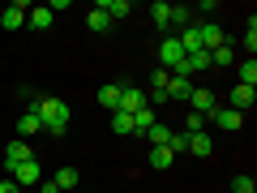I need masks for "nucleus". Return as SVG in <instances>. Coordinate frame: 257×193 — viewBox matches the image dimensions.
I'll use <instances>...</instances> for the list:
<instances>
[{"mask_svg": "<svg viewBox=\"0 0 257 193\" xmlns=\"http://www.w3.org/2000/svg\"><path fill=\"white\" fill-rule=\"evenodd\" d=\"M111 133H116V138H128V133H133V116H128V112H111Z\"/></svg>", "mask_w": 257, "mask_h": 193, "instance_id": "412c9836", "label": "nucleus"}, {"mask_svg": "<svg viewBox=\"0 0 257 193\" xmlns=\"http://www.w3.org/2000/svg\"><path fill=\"white\" fill-rule=\"evenodd\" d=\"M39 193H60V189H56L52 180H43V184H39Z\"/></svg>", "mask_w": 257, "mask_h": 193, "instance_id": "473e14b6", "label": "nucleus"}, {"mask_svg": "<svg viewBox=\"0 0 257 193\" xmlns=\"http://www.w3.org/2000/svg\"><path fill=\"white\" fill-rule=\"evenodd\" d=\"M231 193H257V180L253 176H236L231 180Z\"/></svg>", "mask_w": 257, "mask_h": 193, "instance_id": "c756f323", "label": "nucleus"}, {"mask_svg": "<svg viewBox=\"0 0 257 193\" xmlns=\"http://www.w3.org/2000/svg\"><path fill=\"white\" fill-rule=\"evenodd\" d=\"M231 60H236V52H231L227 43H219V47H214V52H210V64H219V69H227Z\"/></svg>", "mask_w": 257, "mask_h": 193, "instance_id": "393cba45", "label": "nucleus"}, {"mask_svg": "<svg viewBox=\"0 0 257 193\" xmlns=\"http://www.w3.org/2000/svg\"><path fill=\"white\" fill-rule=\"evenodd\" d=\"M210 120H214V129H223V133H236V129L244 125V116H240L236 108H214Z\"/></svg>", "mask_w": 257, "mask_h": 193, "instance_id": "0eeeda50", "label": "nucleus"}, {"mask_svg": "<svg viewBox=\"0 0 257 193\" xmlns=\"http://www.w3.org/2000/svg\"><path fill=\"white\" fill-rule=\"evenodd\" d=\"M253 82H257V64H253V56H248V60L240 64V82L236 86H253Z\"/></svg>", "mask_w": 257, "mask_h": 193, "instance_id": "cd10ccee", "label": "nucleus"}, {"mask_svg": "<svg viewBox=\"0 0 257 193\" xmlns=\"http://www.w3.org/2000/svg\"><path fill=\"white\" fill-rule=\"evenodd\" d=\"M35 133H43V120H39V112L30 108L26 116H18V138L26 142V138H35Z\"/></svg>", "mask_w": 257, "mask_h": 193, "instance_id": "ddd939ff", "label": "nucleus"}, {"mask_svg": "<svg viewBox=\"0 0 257 193\" xmlns=\"http://www.w3.org/2000/svg\"><path fill=\"white\" fill-rule=\"evenodd\" d=\"M172 150H167V146H150L146 150V167H150V172H167V167H172Z\"/></svg>", "mask_w": 257, "mask_h": 193, "instance_id": "f8f14e48", "label": "nucleus"}, {"mask_svg": "<svg viewBox=\"0 0 257 193\" xmlns=\"http://www.w3.org/2000/svg\"><path fill=\"white\" fill-rule=\"evenodd\" d=\"M214 108H219V103H214V90H206V86H193V94H189V112H202V116H210Z\"/></svg>", "mask_w": 257, "mask_h": 193, "instance_id": "9d476101", "label": "nucleus"}, {"mask_svg": "<svg viewBox=\"0 0 257 193\" xmlns=\"http://www.w3.org/2000/svg\"><path fill=\"white\" fill-rule=\"evenodd\" d=\"M172 26H176V30H189V26H193V9H184V5H172Z\"/></svg>", "mask_w": 257, "mask_h": 193, "instance_id": "b1692460", "label": "nucleus"}, {"mask_svg": "<svg viewBox=\"0 0 257 193\" xmlns=\"http://www.w3.org/2000/svg\"><path fill=\"white\" fill-rule=\"evenodd\" d=\"M163 90H167V103H172V99H176V103H189V94H193V77H184V73H172Z\"/></svg>", "mask_w": 257, "mask_h": 193, "instance_id": "7ed1b4c3", "label": "nucleus"}, {"mask_svg": "<svg viewBox=\"0 0 257 193\" xmlns=\"http://www.w3.org/2000/svg\"><path fill=\"white\" fill-rule=\"evenodd\" d=\"M206 125H210V116H202V112H189L180 125V133H206Z\"/></svg>", "mask_w": 257, "mask_h": 193, "instance_id": "4be33fe9", "label": "nucleus"}, {"mask_svg": "<svg viewBox=\"0 0 257 193\" xmlns=\"http://www.w3.org/2000/svg\"><path fill=\"white\" fill-rule=\"evenodd\" d=\"M142 108H146V90H142V86H120V112L133 116V112H142Z\"/></svg>", "mask_w": 257, "mask_h": 193, "instance_id": "6e6552de", "label": "nucleus"}, {"mask_svg": "<svg viewBox=\"0 0 257 193\" xmlns=\"http://www.w3.org/2000/svg\"><path fill=\"white\" fill-rule=\"evenodd\" d=\"M167 77H172V73H163V69H155V73H150V90H163V86H167Z\"/></svg>", "mask_w": 257, "mask_h": 193, "instance_id": "7c9ffc66", "label": "nucleus"}, {"mask_svg": "<svg viewBox=\"0 0 257 193\" xmlns=\"http://www.w3.org/2000/svg\"><path fill=\"white\" fill-rule=\"evenodd\" d=\"M155 120H159V116H155V108H142V112H133V133H142V138H146Z\"/></svg>", "mask_w": 257, "mask_h": 193, "instance_id": "6ab92c4d", "label": "nucleus"}, {"mask_svg": "<svg viewBox=\"0 0 257 193\" xmlns=\"http://www.w3.org/2000/svg\"><path fill=\"white\" fill-rule=\"evenodd\" d=\"M99 103L107 112H120V82H107V86H99Z\"/></svg>", "mask_w": 257, "mask_h": 193, "instance_id": "f3484780", "label": "nucleus"}, {"mask_svg": "<svg viewBox=\"0 0 257 193\" xmlns=\"http://www.w3.org/2000/svg\"><path fill=\"white\" fill-rule=\"evenodd\" d=\"M193 26H197V39H202V52H214L219 43H227V39H223V30L214 26V22H193Z\"/></svg>", "mask_w": 257, "mask_h": 193, "instance_id": "1a4fd4ad", "label": "nucleus"}, {"mask_svg": "<svg viewBox=\"0 0 257 193\" xmlns=\"http://www.w3.org/2000/svg\"><path fill=\"white\" fill-rule=\"evenodd\" d=\"M30 108L39 112V120H43V129L52 133V138H64V129H69V116H73L64 99H52V94H43V99H35Z\"/></svg>", "mask_w": 257, "mask_h": 193, "instance_id": "f257e3e1", "label": "nucleus"}, {"mask_svg": "<svg viewBox=\"0 0 257 193\" xmlns=\"http://www.w3.org/2000/svg\"><path fill=\"white\" fill-rule=\"evenodd\" d=\"M244 47H248V56L257 52V18L248 13V30H244Z\"/></svg>", "mask_w": 257, "mask_h": 193, "instance_id": "c85d7f7f", "label": "nucleus"}, {"mask_svg": "<svg viewBox=\"0 0 257 193\" xmlns=\"http://www.w3.org/2000/svg\"><path fill=\"white\" fill-rule=\"evenodd\" d=\"M26 13H30L26 0H13L9 9L0 13V26H5V30H22V26H26Z\"/></svg>", "mask_w": 257, "mask_h": 193, "instance_id": "39448f33", "label": "nucleus"}, {"mask_svg": "<svg viewBox=\"0 0 257 193\" xmlns=\"http://www.w3.org/2000/svg\"><path fill=\"white\" fill-rule=\"evenodd\" d=\"M26 159H35V150H30L22 138H18V142H9V150H5V176H9L18 163H26Z\"/></svg>", "mask_w": 257, "mask_h": 193, "instance_id": "9b49d317", "label": "nucleus"}, {"mask_svg": "<svg viewBox=\"0 0 257 193\" xmlns=\"http://www.w3.org/2000/svg\"><path fill=\"white\" fill-rule=\"evenodd\" d=\"M210 150H214V138H210V133H189V155L206 159Z\"/></svg>", "mask_w": 257, "mask_h": 193, "instance_id": "dca6fc26", "label": "nucleus"}, {"mask_svg": "<svg viewBox=\"0 0 257 193\" xmlns=\"http://www.w3.org/2000/svg\"><path fill=\"white\" fill-rule=\"evenodd\" d=\"M52 184H56V189H60V193H77V167H60Z\"/></svg>", "mask_w": 257, "mask_h": 193, "instance_id": "a211bd4d", "label": "nucleus"}, {"mask_svg": "<svg viewBox=\"0 0 257 193\" xmlns=\"http://www.w3.org/2000/svg\"><path fill=\"white\" fill-rule=\"evenodd\" d=\"M0 193H22V189H18V184L9 180V176H5V180H0Z\"/></svg>", "mask_w": 257, "mask_h": 193, "instance_id": "2f4dec72", "label": "nucleus"}, {"mask_svg": "<svg viewBox=\"0 0 257 193\" xmlns=\"http://www.w3.org/2000/svg\"><path fill=\"white\" fill-rule=\"evenodd\" d=\"M146 138H150V146H167V138H172V125H163V120H155Z\"/></svg>", "mask_w": 257, "mask_h": 193, "instance_id": "5701e85b", "label": "nucleus"}, {"mask_svg": "<svg viewBox=\"0 0 257 193\" xmlns=\"http://www.w3.org/2000/svg\"><path fill=\"white\" fill-rule=\"evenodd\" d=\"M167 150H172V155H180V150H189V133H180V129H172V138H167Z\"/></svg>", "mask_w": 257, "mask_h": 193, "instance_id": "bb28decb", "label": "nucleus"}, {"mask_svg": "<svg viewBox=\"0 0 257 193\" xmlns=\"http://www.w3.org/2000/svg\"><path fill=\"white\" fill-rule=\"evenodd\" d=\"M103 9H107L111 22H116V18H124V13H133V5H128V0H103Z\"/></svg>", "mask_w": 257, "mask_h": 193, "instance_id": "a878e982", "label": "nucleus"}, {"mask_svg": "<svg viewBox=\"0 0 257 193\" xmlns=\"http://www.w3.org/2000/svg\"><path fill=\"white\" fill-rule=\"evenodd\" d=\"M52 18H56V13L47 9V5H30V13H26V26H30V30H47V26H52Z\"/></svg>", "mask_w": 257, "mask_h": 193, "instance_id": "4468645a", "label": "nucleus"}, {"mask_svg": "<svg viewBox=\"0 0 257 193\" xmlns=\"http://www.w3.org/2000/svg\"><path fill=\"white\" fill-rule=\"evenodd\" d=\"M9 180H13V184H39V180H43V167H39V159L18 163V167L9 172Z\"/></svg>", "mask_w": 257, "mask_h": 193, "instance_id": "20e7f679", "label": "nucleus"}, {"mask_svg": "<svg viewBox=\"0 0 257 193\" xmlns=\"http://www.w3.org/2000/svg\"><path fill=\"white\" fill-rule=\"evenodd\" d=\"M86 26H90L94 35H107V30H111V18H107V9H103V5H94V9L86 13Z\"/></svg>", "mask_w": 257, "mask_h": 193, "instance_id": "2eb2a0df", "label": "nucleus"}, {"mask_svg": "<svg viewBox=\"0 0 257 193\" xmlns=\"http://www.w3.org/2000/svg\"><path fill=\"white\" fill-rule=\"evenodd\" d=\"M150 22H155V26H172V5H167V0H155V5H150Z\"/></svg>", "mask_w": 257, "mask_h": 193, "instance_id": "aec40b11", "label": "nucleus"}, {"mask_svg": "<svg viewBox=\"0 0 257 193\" xmlns=\"http://www.w3.org/2000/svg\"><path fill=\"white\" fill-rule=\"evenodd\" d=\"M159 69H163V73H184V52H180V43H176V35H167L163 43H159Z\"/></svg>", "mask_w": 257, "mask_h": 193, "instance_id": "f03ea898", "label": "nucleus"}, {"mask_svg": "<svg viewBox=\"0 0 257 193\" xmlns=\"http://www.w3.org/2000/svg\"><path fill=\"white\" fill-rule=\"evenodd\" d=\"M253 103H257V90H253V86H231L227 108H236L240 116H248V112H253Z\"/></svg>", "mask_w": 257, "mask_h": 193, "instance_id": "423d86ee", "label": "nucleus"}, {"mask_svg": "<svg viewBox=\"0 0 257 193\" xmlns=\"http://www.w3.org/2000/svg\"><path fill=\"white\" fill-rule=\"evenodd\" d=\"M0 180H5V172H0Z\"/></svg>", "mask_w": 257, "mask_h": 193, "instance_id": "72a5a7b5", "label": "nucleus"}]
</instances>
